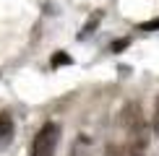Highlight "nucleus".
<instances>
[{"label": "nucleus", "mask_w": 159, "mask_h": 156, "mask_svg": "<svg viewBox=\"0 0 159 156\" xmlns=\"http://www.w3.org/2000/svg\"><path fill=\"white\" fill-rule=\"evenodd\" d=\"M123 128L128 133V146L136 148V151H143L149 146V128L146 120H143L141 104L138 102H128L123 109Z\"/></svg>", "instance_id": "obj_1"}, {"label": "nucleus", "mask_w": 159, "mask_h": 156, "mask_svg": "<svg viewBox=\"0 0 159 156\" xmlns=\"http://www.w3.org/2000/svg\"><path fill=\"white\" fill-rule=\"evenodd\" d=\"M57 141H60V125H57V122H44V125L37 130V135H34L29 156H55Z\"/></svg>", "instance_id": "obj_2"}, {"label": "nucleus", "mask_w": 159, "mask_h": 156, "mask_svg": "<svg viewBox=\"0 0 159 156\" xmlns=\"http://www.w3.org/2000/svg\"><path fill=\"white\" fill-rule=\"evenodd\" d=\"M13 135H16V125H13V117L11 112H0V151H5V148L13 143Z\"/></svg>", "instance_id": "obj_3"}, {"label": "nucleus", "mask_w": 159, "mask_h": 156, "mask_svg": "<svg viewBox=\"0 0 159 156\" xmlns=\"http://www.w3.org/2000/svg\"><path fill=\"white\" fill-rule=\"evenodd\" d=\"M99 21H102V11H94V13L89 16V21L84 24V29L78 31V39H86V37H91V34H94V29L99 26Z\"/></svg>", "instance_id": "obj_4"}, {"label": "nucleus", "mask_w": 159, "mask_h": 156, "mask_svg": "<svg viewBox=\"0 0 159 156\" xmlns=\"http://www.w3.org/2000/svg\"><path fill=\"white\" fill-rule=\"evenodd\" d=\"M70 156H91V151H89V141L84 138H76V143L70 146Z\"/></svg>", "instance_id": "obj_5"}, {"label": "nucleus", "mask_w": 159, "mask_h": 156, "mask_svg": "<svg viewBox=\"0 0 159 156\" xmlns=\"http://www.w3.org/2000/svg\"><path fill=\"white\" fill-rule=\"evenodd\" d=\"M73 63V57L68 55V52H55V55H52V60H50V65L52 68H60V65H70Z\"/></svg>", "instance_id": "obj_6"}, {"label": "nucleus", "mask_w": 159, "mask_h": 156, "mask_svg": "<svg viewBox=\"0 0 159 156\" xmlns=\"http://www.w3.org/2000/svg\"><path fill=\"white\" fill-rule=\"evenodd\" d=\"M125 47H130V39H115V42H112V52H123Z\"/></svg>", "instance_id": "obj_7"}, {"label": "nucleus", "mask_w": 159, "mask_h": 156, "mask_svg": "<svg viewBox=\"0 0 159 156\" xmlns=\"http://www.w3.org/2000/svg\"><path fill=\"white\" fill-rule=\"evenodd\" d=\"M151 128H154V133L159 135V96L154 102V117H151Z\"/></svg>", "instance_id": "obj_8"}, {"label": "nucleus", "mask_w": 159, "mask_h": 156, "mask_svg": "<svg viewBox=\"0 0 159 156\" xmlns=\"http://www.w3.org/2000/svg\"><path fill=\"white\" fill-rule=\"evenodd\" d=\"M141 31H157L159 29V18H151V21H143L141 26H138Z\"/></svg>", "instance_id": "obj_9"}, {"label": "nucleus", "mask_w": 159, "mask_h": 156, "mask_svg": "<svg viewBox=\"0 0 159 156\" xmlns=\"http://www.w3.org/2000/svg\"><path fill=\"white\" fill-rule=\"evenodd\" d=\"M130 156H143V151H136V148H130Z\"/></svg>", "instance_id": "obj_10"}]
</instances>
